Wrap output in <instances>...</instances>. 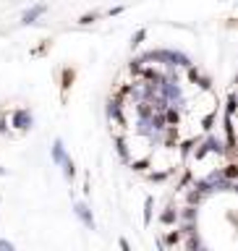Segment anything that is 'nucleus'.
<instances>
[{"instance_id":"nucleus-1","label":"nucleus","mask_w":238,"mask_h":251,"mask_svg":"<svg viewBox=\"0 0 238 251\" xmlns=\"http://www.w3.org/2000/svg\"><path fill=\"white\" fill-rule=\"evenodd\" d=\"M74 212L79 217H81V223L89 227V230H94V217H92V212H89V207L86 204H81V201H76V207H74Z\"/></svg>"},{"instance_id":"nucleus-2","label":"nucleus","mask_w":238,"mask_h":251,"mask_svg":"<svg viewBox=\"0 0 238 251\" xmlns=\"http://www.w3.org/2000/svg\"><path fill=\"white\" fill-rule=\"evenodd\" d=\"M45 11H47V5L39 3V5H34V8H29V11L24 13V19H21V21H24V24H34V21L39 19V16L45 13Z\"/></svg>"},{"instance_id":"nucleus-3","label":"nucleus","mask_w":238,"mask_h":251,"mask_svg":"<svg viewBox=\"0 0 238 251\" xmlns=\"http://www.w3.org/2000/svg\"><path fill=\"white\" fill-rule=\"evenodd\" d=\"M53 162H66V152H63L60 139H55V144H53Z\"/></svg>"},{"instance_id":"nucleus-4","label":"nucleus","mask_w":238,"mask_h":251,"mask_svg":"<svg viewBox=\"0 0 238 251\" xmlns=\"http://www.w3.org/2000/svg\"><path fill=\"white\" fill-rule=\"evenodd\" d=\"M16 126H21V128H26V126H31V115L26 113V110H21V113H16Z\"/></svg>"},{"instance_id":"nucleus-5","label":"nucleus","mask_w":238,"mask_h":251,"mask_svg":"<svg viewBox=\"0 0 238 251\" xmlns=\"http://www.w3.org/2000/svg\"><path fill=\"white\" fill-rule=\"evenodd\" d=\"M0 249H3V251H13V243H11V241H3V238H0Z\"/></svg>"}]
</instances>
